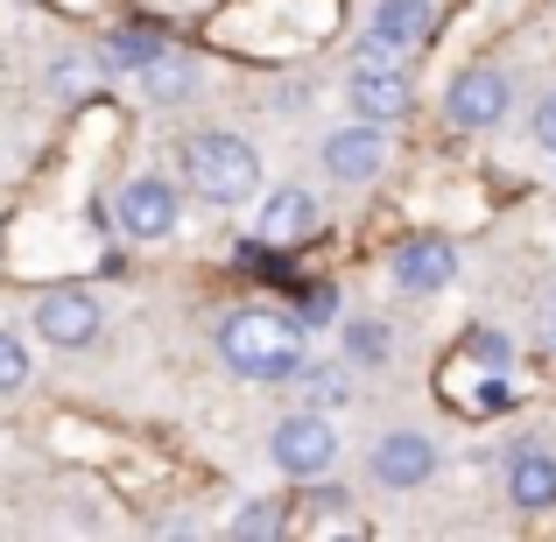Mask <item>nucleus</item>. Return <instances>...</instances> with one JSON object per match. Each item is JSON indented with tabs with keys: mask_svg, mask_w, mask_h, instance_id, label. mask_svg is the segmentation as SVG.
I'll use <instances>...</instances> for the list:
<instances>
[{
	"mask_svg": "<svg viewBox=\"0 0 556 542\" xmlns=\"http://www.w3.org/2000/svg\"><path fill=\"white\" fill-rule=\"evenodd\" d=\"M388 169V135L380 121H353V127H331L325 135V177L331 184H374Z\"/></svg>",
	"mask_w": 556,
	"mask_h": 542,
	"instance_id": "obj_7",
	"label": "nucleus"
},
{
	"mask_svg": "<svg viewBox=\"0 0 556 542\" xmlns=\"http://www.w3.org/2000/svg\"><path fill=\"white\" fill-rule=\"evenodd\" d=\"M437 472V444L422 430H394L374 444V479L380 487H422Z\"/></svg>",
	"mask_w": 556,
	"mask_h": 542,
	"instance_id": "obj_11",
	"label": "nucleus"
},
{
	"mask_svg": "<svg viewBox=\"0 0 556 542\" xmlns=\"http://www.w3.org/2000/svg\"><path fill=\"white\" fill-rule=\"evenodd\" d=\"M177 163H184V184L204 204H247L261 190V155L240 135H190Z\"/></svg>",
	"mask_w": 556,
	"mask_h": 542,
	"instance_id": "obj_2",
	"label": "nucleus"
},
{
	"mask_svg": "<svg viewBox=\"0 0 556 542\" xmlns=\"http://www.w3.org/2000/svg\"><path fill=\"white\" fill-rule=\"evenodd\" d=\"M296 394H303V408H339L345 394V366H296Z\"/></svg>",
	"mask_w": 556,
	"mask_h": 542,
	"instance_id": "obj_16",
	"label": "nucleus"
},
{
	"mask_svg": "<svg viewBox=\"0 0 556 542\" xmlns=\"http://www.w3.org/2000/svg\"><path fill=\"white\" fill-rule=\"evenodd\" d=\"M317 226H325V218H317V198L303 184L268 190V204H261V240H268V247H303Z\"/></svg>",
	"mask_w": 556,
	"mask_h": 542,
	"instance_id": "obj_10",
	"label": "nucleus"
},
{
	"mask_svg": "<svg viewBox=\"0 0 556 542\" xmlns=\"http://www.w3.org/2000/svg\"><path fill=\"white\" fill-rule=\"evenodd\" d=\"M28 325H36L50 345H64V353H85V345L106 331V311H99L92 289H42L36 311H28Z\"/></svg>",
	"mask_w": 556,
	"mask_h": 542,
	"instance_id": "obj_4",
	"label": "nucleus"
},
{
	"mask_svg": "<svg viewBox=\"0 0 556 542\" xmlns=\"http://www.w3.org/2000/svg\"><path fill=\"white\" fill-rule=\"evenodd\" d=\"M367 28H380V36H394V42H408V50H416V42L437 28V8H430V0H380Z\"/></svg>",
	"mask_w": 556,
	"mask_h": 542,
	"instance_id": "obj_14",
	"label": "nucleus"
},
{
	"mask_svg": "<svg viewBox=\"0 0 556 542\" xmlns=\"http://www.w3.org/2000/svg\"><path fill=\"white\" fill-rule=\"evenodd\" d=\"M141 92L155 99V106H177V99H190L198 92V64H190V50H155V64L141 71Z\"/></svg>",
	"mask_w": 556,
	"mask_h": 542,
	"instance_id": "obj_13",
	"label": "nucleus"
},
{
	"mask_svg": "<svg viewBox=\"0 0 556 542\" xmlns=\"http://www.w3.org/2000/svg\"><path fill=\"white\" fill-rule=\"evenodd\" d=\"M268 451H275V465H282L289 479H325L331 458H339V430H331L325 408H296V416L275 423Z\"/></svg>",
	"mask_w": 556,
	"mask_h": 542,
	"instance_id": "obj_3",
	"label": "nucleus"
},
{
	"mask_svg": "<svg viewBox=\"0 0 556 542\" xmlns=\"http://www.w3.org/2000/svg\"><path fill=\"white\" fill-rule=\"evenodd\" d=\"M549 345H556V317H549Z\"/></svg>",
	"mask_w": 556,
	"mask_h": 542,
	"instance_id": "obj_23",
	"label": "nucleus"
},
{
	"mask_svg": "<svg viewBox=\"0 0 556 542\" xmlns=\"http://www.w3.org/2000/svg\"><path fill=\"white\" fill-rule=\"evenodd\" d=\"M113 218H121L127 240H169V232H177V190L163 177H135V184H121Z\"/></svg>",
	"mask_w": 556,
	"mask_h": 542,
	"instance_id": "obj_8",
	"label": "nucleus"
},
{
	"mask_svg": "<svg viewBox=\"0 0 556 542\" xmlns=\"http://www.w3.org/2000/svg\"><path fill=\"white\" fill-rule=\"evenodd\" d=\"M218 360L247 380H296L303 366V325L275 311H232L218 325Z\"/></svg>",
	"mask_w": 556,
	"mask_h": 542,
	"instance_id": "obj_1",
	"label": "nucleus"
},
{
	"mask_svg": "<svg viewBox=\"0 0 556 542\" xmlns=\"http://www.w3.org/2000/svg\"><path fill=\"white\" fill-rule=\"evenodd\" d=\"M529 127H535V141H543V149L556 155V92H549V99H543V106H535V113H529Z\"/></svg>",
	"mask_w": 556,
	"mask_h": 542,
	"instance_id": "obj_22",
	"label": "nucleus"
},
{
	"mask_svg": "<svg viewBox=\"0 0 556 542\" xmlns=\"http://www.w3.org/2000/svg\"><path fill=\"white\" fill-rule=\"evenodd\" d=\"M282 529H289L282 501H247L240 515H232V535H282Z\"/></svg>",
	"mask_w": 556,
	"mask_h": 542,
	"instance_id": "obj_17",
	"label": "nucleus"
},
{
	"mask_svg": "<svg viewBox=\"0 0 556 542\" xmlns=\"http://www.w3.org/2000/svg\"><path fill=\"white\" fill-rule=\"evenodd\" d=\"M22 380H28V345L14 331H0V394H14Z\"/></svg>",
	"mask_w": 556,
	"mask_h": 542,
	"instance_id": "obj_19",
	"label": "nucleus"
},
{
	"mask_svg": "<svg viewBox=\"0 0 556 542\" xmlns=\"http://www.w3.org/2000/svg\"><path fill=\"white\" fill-rule=\"evenodd\" d=\"M345 360H359V366L388 360V331H380V325H353V331H345Z\"/></svg>",
	"mask_w": 556,
	"mask_h": 542,
	"instance_id": "obj_20",
	"label": "nucleus"
},
{
	"mask_svg": "<svg viewBox=\"0 0 556 542\" xmlns=\"http://www.w3.org/2000/svg\"><path fill=\"white\" fill-rule=\"evenodd\" d=\"M507 501L535 507V515L556 507V458L549 451H515V458H507Z\"/></svg>",
	"mask_w": 556,
	"mask_h": 542,
	"instance_id": "obj_12",
	"label": "nucleus"
},
{
	"mask_svg": "<svg viewBox=\"0 0 556 542\" xmlns=\"http://www.w3.org/2000/svg\"><path fill=\"white\" fill-rule=\"evenodd\" d=\"M85 78H92V64H78V56H64V64H50V92L56 99H78Z\"/></svg>",
	"mask_w": 556,
	"mask_h": 542,
	"instance_id": "obj_21",
	"label": "nucleus"
},
{
	"mask_svg": "<svg viewBox=\"0 0 556 542\" xmlns=\"http://www.w3.org/2000/svg\"><path fill=\"white\" fill-rule=\"evenodd\" d=\"M515 106V92H507V78L493 64H472L451 78L444 92V121L458 127V135H486V127H501V113Z\"/></svg>",
	"mask_w": 556,
	"mask_h": 542,
	"instance_id": "obj_5",
	"label": "nucleus"
},
{
	"mask_svg": "<svg viewBox=\"0 0 556 542\" xmlns=\"http://www.w3.org/2000/svg\"><path fill=\"white\" fill-rule=\"evenodd\" d=\"M465 353H472L479 366H493V374H507V366H515V339H501V331H472Z\"/></svg>",
	"mask_w": 556,
	"mask_h": 542,
	"instance_id": "obj_18",
	"label": "nucleus"
},
{
	"mask_svg": "<svg viewBox=\"0 0 556 542\" xmlns=\"http://www.w3.org/2000/svg\"><path fill=\"white\" fill-rule=\"evenodd\" d=\"M155 50H163V42L149 36V28H121V36H106V50H99V71H149L155 64Z\"/></svg>",
	"mask_w": 556,
	"mask_h": 542,
	"instance_id": "obj_15",
	"label": "nucleus"
},
{
	"mask_svg": "<svg viewBox=\"0 0 556 542\" xmlns=\"http://www.w3.org/2000/svg\"><path fill=\"white\" fill-rule=\"evenodd\" d=\"M345 106L359 113V121H408V106H416V85H408V64H353L345 71Z\"/></svg>",
	"mask_w": 556,
	"mask_h": 542,
	"instance_id": "obj_6",
	"label": "nucleus"
},
{
	"mask_svg": "<svg viewBox=\"0 0 556 542\" xmlns=\"http://www.w3.org/2000/svg\"><path fill=\"white\" fill-rule=\"evenodd\" d=\"M458 275V247L451 240H402L388 261V282L402 289V297H437V289Z\"/></svg>",
	"mask_w": 556,
	"mask_h": 542,
	"instance_id": "obj_9",
	"label": "nucleus"
}]
</instances>
